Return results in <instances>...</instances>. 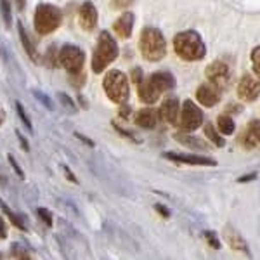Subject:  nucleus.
<instances>
[{
    "mask_svg": "<svg viewBox=\"0 0 260 260\" xmlns=\"http://www.w3.org/2000/svg\"><path fill=\"white\" fill-rule=\"evenodd\" d=\"M2 14L6 18V23L11 24V2L9 0H2Z\"/></svg>",
    "mask_w": 260,
    "mask_h": 260,
    "instance_id": "28",
    "label": "nucleus"
},
{
    "mask_svg": "<svg viewBox=\"0 0 260 260\" xmlns=\"http://www.w3.org/2000/svg\"><path fill=\"white\" fill-rule=\"evenodd\" d=\"M251 64H253L255 73L260 77V45L258 47H255L253 52H251Z\"/></svg>",
    "mask_w": 260,
    "mask_h": 260,
    "instance_id": "25",
    "label": "nucleus"
},
{
    "mask_svg": "<svg viewBox=\"0 0 260 260\" xmlns=\"http://www.w3.org/2000/svg\"><path fill=\"white\" fill-rule=\"evenodd\" d=\"M9 161H11L12 169H14L16 172H18V175H19V177H21V179H23V177H24V174H23V170H21V169H19V165H18V163H16V161H14V158H12V156H9Z\"/></svg>",
    "mask_w": 260,
    "mask_h": 260,
    "instance_id": "33",
    "label": "nucleus"
},
{
    "mask_svg": "<svg viewBox=\"0 0 260 260\" xmlns=\"http://www.w3.org/2000/svg\"><path fill=\"white\" fill-rule=\"evenodd\" d=\"M78 23L83 30H94L98 24V9L92 2H85L78 11Z\"/></svg>",
    "mask_w": 260,
    "mask_h": 260,
    "instance_id": "12",
    "label": "nucleus"
},
{
    "mask_svg": "<svg viewBox=\"0 0 260 260\" xmlns=\"http://www.w3.org/2000/svg\"><path fill=\"white\" fill-rule=\"evenodd\" d=\"M0 207H2L4 213H6V215L9 217V219H11V222H12V224L16 225V228H19V229H23V231L26 229V225H24L23 222L19 220V217H16L14 213H12V212L9 210V207H7V205H4V201H0Z\"/></svg>",
    "mask_w": 260,
    "mask_h": 260,
    "instance_id": "23",
    "label": "nucleus"
},
{
    "mask_svg": "<svg viewBox=\"0 0 260 260\" xmlns=\"http://www.w3.org/2000/svg\"><path fill=\"white\" fill-rule=\"evenodd\" d=\"M217 127H219V130L224 134V136L234 134V121L228 115H220L219 118H217Z\"/></svg>",
    "mask_w": 260,
    "mask_h": 260,
    "instance_id": "20",
    "label": "nucleus"
},
{
    "mask_svg": "<svg viewBox=\"0 0 260 260\" xmlns=\"http://www.w3.org/2000/svg\"><path fill=\"white\" fill-rule=\"evenodd\" d=\"M205 136H207L208 139H210L215 146H219V148H222V146H225V141L222 139L219 134L215 132V128H213V125H212V123H207V125H205Z\"/></svg>",
    "mask_w": 260,
    "mask_h": 260,
    "instance_id": "22",
    "label": "nucleus"
},
{
    "mask_svg": "<svg viewBox=\"0 0 260 260\" xmlns=\"http://www.w3.org/2000/svg\"><path fill=\"white\" fill-rule=\"evenodd\" d=\"M174 49L177 56L184 61H200L207 54L203 40L196 31H180L174 39Z\"/></svg>",
    "mask_w": 260,
    "mask_h": 260,
    "instance_id": "1",
    "label": "nucleus"
},
{
    "mask_svg": "<svg viewBox=\"0 0 260 260\" xmlns=\"http://www.w3.org/2000/svg\"><path fill=\"white\" fill-rule=\"evenodd\" d=\"M132 80L136 82V83H139L142 80V71H141V68H136V70L132 71Z\"/></svg>",
    "mask_w": 260,
    "mask_h": 260,
    "instance_id": "32",
    "label": "nucleus"
},
{
    "mask_svg": "<svg viewBox=\"0 0 260 260\" xmlns=\"http://www.w3.org/2000/svg\"><path fill=\"white\" fill-rule=\"evenodd\" d=\"M240 141H241V144H245V148H248V149H251L255 144H257V141L253 139V136H251L250 130H246V132L241 134V139Z\"/></svg>",
    "mask_w": 260,
    "mask_h": 260,
    "instance_id": "24",
    "label": "nucleus"
},
{
    "mask_svg": "<svg viewBox=\"0 0 260 260\" xmlns=\"http://www.w3.org/2000/svg\"><path fill=\"white\" fill-rule=\"evenodd\" d=\"M62 14L57 7L50 4H40L35 11V30L40 35H49L61 24Z\"/></svg>",
    "mask_w": 260,
    "mask_h": 260,
    "instance_id": "4",
    "label": "nucleus"
},
{
    "mask_svg": "<svg viewBox=\"0 0 260 260\" xmlns=\"http://www.w3.org/2000/svg\"><path fill=\"white\" fill-rule=\"evenodd\" d=\"M158 98H160V92H158L156 87L149 82V78L148 80L139 82V99L142 101V103L153 104V103H156Z\"/></svg>",
    "mask_w": 260,
    "mask_h": 260,
    "instance_id": "16",
    "label": "nucleus"
},
{
    "mask_svg": "<svg viewBox=\"0 0 260 260\" xmlns=\"http://www.w3.org/2000/svg\"><path fill=\"white\" fill-rule=\"evenodd\" d=\"M163 156L167 160L186 163V165H203V167H215L217 161L207 156H198V154H177V153H165Z\"/></svg>",
    "mask_w": 260,
    "mask_h": 260,
    "instance_id": "11",
    "label": "nucleus"
},
{
    "mask_svg": "<svg viewBox=\"0 0 260 260\" xmlns=\"http://www.w3.org/2000/svg\"><path fill=\"white\" fill-rule=\"evenodd\" d=\"M7 236V229H6V222L4 219L0 217V240H4V238Z\"/></svg>",
    "mask_w": 260,
    "mask_h": 260,
    "instance_id": "34",
    "label": "nucleus"
},
{
    "mask_svg": "<svg viewBox=\"0 0 260 260\" xmlns=\"http://www.w3.org/2000/svg\"><path fill=\"white\" fill-rule=\"evenodd\" d=\"M248 130L251 132V136H253V139L260 144V121L258 120H251L250 125H248Z\"/></svg>",
    "mask_w": 260,
    "mask_h": 260,
    "instance_id": "26",
    "label": "nucleus"
},
{
    "mask_svg": "<svg viewBox=\"0 0 260 260\" xmlns=\"http://www.w3.org/2000/svg\"><path fill=\"white\" fill-rule=\"evenodd\" d=\"M113 28H115V33L120 39H128V37L132 35V28H134V14L132 12H123V14L115 21Z\"/></svg>",
    "mask_w": 260,
    "mask_h": 260,
    "instance_id": "15",
    "label": "nucleus"
},
{
    "mask_svg": "<svg viewBox=\"0 0 260 260\" xmlns=\"http://www.w3.org/2000/svg\"><path fill=\"white\" fill-rule=\"evenodd\" d=\"M149 82L156 87V90L163 94L167 90H172L175 87V78L174 75L169 73V71H156L149 77Z\"/></svg>",
    "mask_w": 260,
    "mask_h": 260,
    "instance_id": "14",
    "label": "nucleus"
},
{
    "mask_svg": "<svg viewBox=\"0 0 260 260\" xmlns=\"http://www.w3.org/2000/svg\"><path fill=\"white\" fill-rule=\"evenodd\" d=\"M175 139H177L180 144L187 146V148H192V149H208L207 142L198 139V137H194V136H186V134H175Z\"/></svg>",
    "mask_w": 260,
    "mask_h": 260,
    "instance_id": "19",
    "label": "nucleus"
},
{
    "mask_svg": "<svg viewBox=\"0 0 260 260\" xmlns=\"http://www.w3.org/2000/svg\"><path fill=\"white\" fill-rule=\"evenodd\" d=\"M203 123V111L192 101H184L182 113H180V128L186 132H192Z\"/></svg>",
    "mask_w": 260,
    "mask_h": 260,
    "instance_id": "7",
    "label": "nucleus"
},
{
    "mask_svg": "<svg viewBox=\"0 0 260 260\" xmlns=\"http://www.w3.org/2000/svg\"><path fill=\"white\" fill-rule=\"evenodd\" d=\"M257 179V174H248V175H241L240 179H238V182H250V180Z\"/></svg>",
    "mask_w": 260,
    "mask_h": 260,
    "instance_id": "35",
    "label": "nucleus"
},
{
    "mask_svg": "<svg viewBox=\"0 0 260 260\" xmlns=\"http://www.w3.org/2000/svg\"><path fill=\"white\" fill-rule=\"evenodd\" d=\"M18 30H19V35H21V42H23V45H24V49H26V52L30 54V57H33V59H37V52H35V47H33V44H31V40L28 39V35H26V31H24V28H23V24H18Z\"/></svg>",
    "mask_w": 260,
    "mask_h": 260,
    "instance_id": "21",
    "label": "nucleus"
},
{
    "mask_svg": "<svg viewBox=\"0 0 260 260\" xmlns=\"http://www.w3.org/2000/svg\"><path fill=\"white\" fill-rule=\"evenodd\" d=\"M158 113L151 108H146V110H141L139 113L136 115V123L139 125L142 128H154L158 123Z\"/></svg>",
    "mask_w": 260,
    "mask_h": 260,
    "instance_id": "18",
    "label": "nucleus"
},
{
    "mask_svg": "<svg viewBox=\"0 0 260 260\" xmlns=\"http://www.w3.org/2000/svg\"><path fill=\"white\" fill-rule=\"evenodd\" d=\"M18 137H19V141H21V144H23V149L24 151H28V142H26V139H24L23 136H21V134L18 132Z\"/></svg>",
    "mask_w": 260,
    "mask_h": 260,
    "instance_id": "37",
    "label": "nucleus"
},
{
    "mask_svg": "<svg viewBox=\"0 0 260 260\" xmlns=\"http://www.w3.org/2000/svg\"><path fill=\"white\" fill-rule=\"evenodd\" d=\"M139 49H141V54L144 56V59L154 62V61H160L165 57L167 42L163 39L161 31L158 30V28L148 26L141 33Z\"/></svg>",
    "mask_w": 260,
    "mask_h": 260,
    "instance_id": "2",
    "label": "nucleus"
},
{
    "mask_svg": "<svg viewBox=\"0 0 260 260\" xmlns=\"http://www.w3.org/2000/svg\"><path fill=\"white\" fill-rule=\"evenodd\" d=\"M39 215L40 219L45 222L47 225H52V215H50L49 210H44V208H39Z\"/></svg>",
    "mask_w": 260,
    "mask_h": 260,
    "instance_id": "30",
    "label": "nucleus"
},
{
    "mask_svg": "<svg viewBox=\"0 0 260 260\" xmlns=\"http://www.w3.org/2000/svg\"><path fill=\"white\" fill-rule=\"evenodd\" d=\"M118 56V45L113 40V37L108 31H103L99 37V42L94 49V56H92V70L94 73H101L106 70L113 61Z\"/></svg>",
    "mask_w": 260,
    "mask_h": 260,
    "instance_id": "3",
    "label": "nucleus"
},
{
    "mask_svg": "<svg viewBox=\"0 0 260 260\" xmlns=\"http://www.w3.org/2000/svg\"><path fill=\"white\" fill-rule=\"evenodd\" d=\"M205 238H207V241L210 243L212 248H215V250H219V248H220V241L217 240L215 233H212V231H207V233H205Z\"/></svg>",
    "mask_w": 260,
    "mask_h": 260,
    "instance_id": "27",
    "label": "nucleus"
},
{
    "mask_svg": "<svg viewBox=\"0 0 260 260\" xmlns=\"http://www.w3.org/2000/svg\"><path fill=\"white\" fill-rule=\"evenodd\" d=\"M156 210H158V212H160V213H161V215H163V217H170V212H169V210H167V208H165V207H163V205H156Z\"/></svg>",
    "mask_w": 260,
    "mask_h": 260,
    "instance_id": "36",
    "label": "nucleus"
},
{
    "mask_svg": "<svg viewBox=\"0 0 260 260\" xmlns=\"http://www.w3.org/2000/svg\"><path fill=\"white\" fill-rule=\"evenodd\" d=\"M16 108H18V113H19L21 120H23V123L26 125V128H31V121L28 120V116H26V113H24L23 106H21V103H18V104H16Z\"/></svg>",
    "mask_w": 260,
    "mask_h": 260,
    "instance_id": "29",
    "label": "nucleus"
},
{
    "mask_svg": "<svg viewBox=\"0 0 260 260\" xmlns=\"http://www.w3.org/2000/svg\"><path fill=\"white\" fill-rule=\"evenodd\" d=\"M134 0H111V7H115V9H125Z\"/></svg>",
    "mask_w": 260,
    "mask_h": 260,
    "instance_id": "31",
    "label": "nucleus"
},
{
    "mask_svg": "<svg viewBox=\"0 0 260 260\" xmlns=\"http://www.w3.org/2000/svg\"><path fill=\"white\" fill-rule=\"evenodd\" d=\"M121 116H123V118H127V116L130 115V108H127V106H123V108H121Z\"/></svg>",
    "mask_w": 260,
    "mask_h": 260,
    "instance_id": "38",
    "label": "nucleus"
},
{
    "mask_svg": "<svg viewBox=\"0 0 260 260\" xmlns=\"http://www.w3.org/2000/svg\"><path fill=\"white\" fill-rule=\"evenodd\" d=\"M224 238H225V241H228V245L231 246V248L240 250V251H248V245H246V241L243 240L241 234L238 233L234 228H231V225H228V228L224 229Z\"/></svg>",
    "mask_w": 260,
    "mask_h": 260,
    "instance_id": "17",
    "label": "nucleus"
},
{
    "mask_svg": "<svg viewBox=\"0 0 260 260\" xmlns=\"http://www.w3.org/2000/svg\"><path fill=\"white\" fill-rule=\"evenodd\" d=\"M179 99L177 98H169L163 101L161 108L158 110V116L160 120L167 121L170 125H175L177 123V118H179Z\"/></svg>",
    "mask_w": 260,
    "mask_h": 260,
    "instance_id": "13",
    "label": "nucleus"
},
{
    "mask_svg": "<svg viewBox=\"0 0 260 260\" xmlns=\"http://www.w3.org/2000/svg\"><path fill=\"white\" fill-rule=\"evenodd\" d=\"M205 75H207L208 82L215 83V85H219L222 89V87L228 85V82L231 78V70L224 61H213L207 66Z\"/></svg>",
    "mask_w": 260,
    "mask_h": 260,
    "instance_id": "8",
    "label": "nucleus"
},
{
    "mask_svg": "<svg viewBox=\"0 0 260 260\" xmlns=\"http://www.w3.org/2000/svg\"><path fill=\"white\" fill-rule=\"evenodd\" d=\"M104 90H106L108 98L116 104H123L128 99L130 89L128 80L121 71L111 70L110 73L104 77Z\"/></svg>",
    "mask_w": 260,
    "mask_h": 260,
    "instance_id": "5",
    "label": "nucleus"
},
{
    "mask_svg": "<svg viewBox=\"0 0 260 260\" xmlns=\"http://www.w3.org/2000/svg\"><path fill=\"white\" fill-rule=\"evenodd\" d=\"M57 59L62 64V68H66L70 73H78L83 66V61H85V54H83L82 49H78L77 45H64L59 50V56Z\"/></svg>",
    "mask_w": 260,
    "mask_h": 260,
    "instance_id": "6",
    "label": "nucleus"
},
{
    "mask_svg": "<svg viewBox=\"0 0 260 260\" xmlns=\"http://www.w3.org/2000/svg\"><path fill=\"white\" fill-rule=\"evenodd\" d=\"M220 94H222V89L219 85H215V83H212V82H205V83H201L198 87V90H196V99H198L200 104L210 108V106H215L220 101Z\"/></svg>",
    "mask_w": 260,
    "mask_h": 260,
    "instance_id": "9",
    "label": "nucleus"
},
{
    "mask_svg": "<svg viewBox=\"0 0 260 260\" xmlns=\"http://www.w3.org/2000/svg\"><path fill=\"white\" fill-rule=\"evenodd\" d=\"M238 95L241 101H255L260 95V80L251 75H245L241 78V82L238 83Z\"/></svg>",
    "mask_w": 260,
    "mask_h": 260,
    "instance_id": "10",
    "label": "nucleus"
}]
</instances>
